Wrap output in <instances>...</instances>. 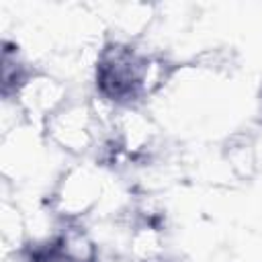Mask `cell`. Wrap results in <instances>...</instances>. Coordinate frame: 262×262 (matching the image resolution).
I'll return each instance as SVG.
<instances>
[{
    "label": "cell",
    "instance_id": "1",
    "mask_svg": "<svg viewBox=\"0 0 262 262\" xmlns=\"http://www.w3.org/2000/svg\"><path fill=\"white\" fill-rule=\"evenodd\" d=\"M176 63L131 39H104L94 66L92 86L100 102L115 111H137L174 76Z\"/></svg>",
    "mask_w": 262,
    "mask_h": 262
},
{
    "label": "cell",
    "instance_id": "2",
    "mask_svg": "<svg viewBox=\"0 0 262 262\" xmlns=\"http://www.w3.org/2000/svg\"><path fill=\"white\" fill-rule=\"evenodd\" d=\"M16 262H100V250L82 221H55V227L25 239Z\"/></svg>",
    "mask_w": 262,
    "mask_h": 262
},
{
    "label": "cell",
    "instance_id": "3",
    "mask_svg": "<svg viewBox=\"0 0 262 262\" xmlns=\"http://www.w3.org/2000/svg\"><path fill=\"white\" fill-rule=\"evenodd\" d=\"M43 129L57 147L74 156L94 151L102 135V125L92 104L72 100H66L43 123Z\"/></svg>",
    "mask_w": 262,
    "mask_h": 262
},
{
    "label": "cell",
    "instance_id": "4",
    "mask_svg": "<svg viewBox=\"0 0 262 262\" xmlns=\"http://www.w3.org/2000/svg\"><path fill=\"white\" fill-rule=\"evenodd\" d=\"M102 182L94 168L74 166L66 170L49 192L47 207L55 221H82L100 199Z\"/></svg>",
    "mask_w": 262,
    "mask_h": 262
},
{
    "label": "cell",
    "instance_id": "5",
    "mask_svg": "<svg viewBox=\"0 0 262 262\" xmlns=\"http://www.w3.org/2000/svg\"><path fill=\"white\" fill-rule=\"evenodd\" d=\"M258 115H260V123H262V86H260V92H258Z\"/></svg>",
    "mask_w": 262,
    "mask_h": 262
}]
</instances>
